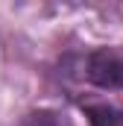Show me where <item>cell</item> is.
Listing matches in <instances>:
<instances>
[{"label": "cell", "mask_w": 123, "mask_h": 126, "mask_svg": "<svg viewBox=\"0 0 123 126\" xmlns=\"http://www.w3.org/2000/svg\"><path fill=\"white\" fill-rule=\"evenodd\" d=\"M85 76L100 88L123 91V53L114 50H94L85 59Z\"/></svg>", "instance_id": "obj_1"}, {"label": "cell", "mask_w": 123, "mask_h": 126, "mask_svg": "<svg viewBox=\"0 0 123 126\" xmlns=\"http://www.w3.org/2000/svg\"><path fill=\"white\" fill-rule=\"evenodd\" d=\"M91 126H123V109L108 106V103H94L85 109Z\"/></svg>", "instance_id": "obj_2"}]
</instances>
